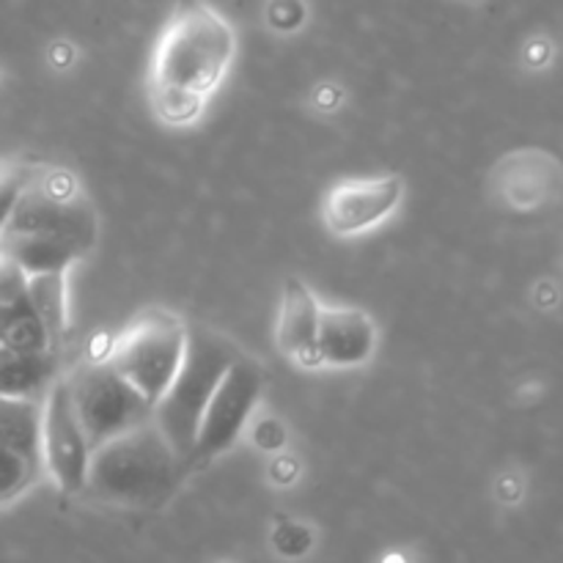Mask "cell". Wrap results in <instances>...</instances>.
<instances>
[{"label":"cell","mask_w":563,"mask_h":563,"mask_svg":"<svg viewBox=\"0 0 563 563\" xmlns=\"http://www.w3.org/2000/svg\"><path fill=\"white\" fill-rule=\"evenodd\" d=\"M42 473V401L0 396V506L27 493Z\"/></svg>","instance_id":"ba28073f"},{"label":"cell","mask_w":563,"mask_h":563,"mask_svg":"<svg viewBox=\"0 0 563 563\" xmlns=\"http://www.w3.org/2000/svg\"><path fill=\"white\" fill-rule=\"evenodd\" d=\"M401 192L399 176L341 181L324 198V223L339 236L363 234L396 212Z\"/></svg>","instance_id":"30bf717a"},{"label":"cell","mask_w":563,"mask_h":563,"mask_svg":"<svg viewBox=\"0 0 563 563\" xmlns=\"http://www.w3.org/2000/svg\"><path fill=\"white\" fill-rule=\"evenodd\" d=\"M27 181H31V176L22 168H11L0 174V234H3L5 225H9L11 212H14L16 201H20Z\"/></svg>","instance_id":"e0dca14e"},{"label":"cell","mask_w":563,"mask_h":563,"mask_svg":"<svg viewBox=\"0 0 563 563\" xmlns=\"http://www.w3.org/2000/svg\"><path fill=\"white\" fill-rule=\"evenodd\" d=\"M27 300L44 328L49 330L55 350L66 339L69 330V291H66V273H42L27 278Z\"/></svg>","instance_id":"9a60e30c"},{"label":"cell","mask_w":563,"mask_h":563,"mask_svg":"<svg viewBox=\"0 0 563 563\" xmlns=\"http://www.w3.org/2000/svg\"><path fill=\"white\" fill-rule=\"evenodd\" d=\"M0 253L20 264L27 275L69 273L71 264L86 256L75 242L42 231H3Z\"/></svg>","instance_id":"4fadbf2b"},{"label":"cell","mask_w":563,"mask_h":563,"mask_svg":"<svg viewBox=\"0 0 563 563\" xmlns=\"http://www.w3.org/2000/svg\"><path fill=\"white\" fill-rule=\"evenodd\" d=\"M5 231H42V234L64 236L88 253L97 240V218L80 196L36 190L27 181Z\"/></svg>","instance_id":"9c48e42d"},{"label":"cell","mask_w":563,"mask_h":563,"mask_svg":"<svg viewBox=\"0 0 563 563\" xmlns=\"http://www.w3.org/2000/svg\"><path fill=\"white\" fill-rule=\"evenodd\" d=\"M236 36L229 22L201 0L176 5L154 55V88L207 97L220 86L234 58Z\"/></svg>","instance_id":"7a4b0ae2"},{"label":"cell","mask_w":563,"mask_h":563,"mask_svg":"<svg viewBox=\"0 0 563 563\" xmlns=\"http://www.w3.org/2000/svg\"><path fill=\"white\" fill-rule=\"evenodd\" d=\"M66 383L77 418L93 449L154 416L152 401L135 385L126 383L108 361L82 363L66 374Z\"/></svg>","instance_id":"5b68a950"},{"label":"cell","mask_w":563,"mask_h":563,"mask_svg":"<svg viewBox=\"0 0 563 563\" xmlns=\"http://www.w3.org/2000/svg\"><path fill=\"white\" fill-rule=\"evenodd\" d=\"M264 374L258 363L247 355H236L220 377L201 421H198L192 465H207L231 449L245 432L258 399H262Z\"/></svg>","instance_id":"8992f818"},{"label":"cell","mask_w":563,"mask_h":563,"mask_svg":"<svg viewBox=\"0 0 563 563\" xmlns=\"http://www.w3.org/2000/svg\"><path fill=\"white\" fill-rule=\"evenodd\" d=\"M275 548L284 555H302L311 548V533L297 522H280V528L275 531Z\"/></svg>","instance_id":"ac0fdd59"},{"label":"cell","mask_w":563,"mask_h":563,"mask_svg":"<svg viewBox=\"0 0 563 563\" xmlns=\"http://www.w3.org/2000/svg\"><path fill=\"white\" fill-rule=\"evenodd\" d=\"M91 440L77 418L69 396V383L58 377L42 399V460L44 473L64 493L77 495L86 487Z\"/></svg>","instance_id":"52a82bcc"},{"label":"cell","mask_w":563,"mask_h":563,"mask_svg":"<svg viewBox=\"0 0 563 563\" xmlns=\"http://www.w3.org/2000/svg\"><path fill=\"white\" fill-rule=\"evenodd\" d=\"M58 379L55 352H25L0 344V396L42 401Z\"/></svg>","instance_id":"5bb4252c"},{"label":"cell","mask_w":563,"mask_h":563,"mask_svg":"<svg viewBox=\"0 0 563 563\" xmlns=\"http://www.w3.org/2000/svg\"><path fill=\"white\" fill-rule=\"evenodd\" d=\"M154 99H157V110L165 121L170 124H190L201 110V99L198 93L179 91V88H154Z\"/></svg>","instance_id":"2e32d148"},{"label":"cell","mask_w":563,"mask_h":563,"mask_svg":"<svg viewBox=\"0 0 563 563\" xmlns=\"http://www.w3.org/2000/svg\"><path fill=\"white\" fill-rule=\"evenodd\" d=\"M190 467L152 416L91 451L82 493L102 504L154 509L174 498Z\"/></svg>","instance_id":"6da1fadb"},{"label":"cell","mask_w":563,"mask_h":563,"mask_svg":"<svg viewBox=\"0 0 563 563\" xmlns=\"http://www.w3.org/2000/svg\"><path fill=\"white\" fill-rule=\"evenodd\" d=\"M319 302L302 280L284 286L278 317V350L300 368H319Z\"/></svg>","instance_id":"7c38bea8"},{"label":"cell","mask_w":563,"mask_h":563,"mask_svg":"<svg viewBox=\"0 0 563 563\" xmlns=\"http://www.w3.org/2000/svg\"><path fill=\"white\" fill-rule=\"evenodd\" d=\"M377 330L357 308H319V366L357 368L374 355Z\"/></svg>","instance_id":"8fae6325"},{"label":"cell","mask_w":563,"mask_h":563,"mask_svg":"<svg viewBox=\"0 0 563 563\" xmlns=\"http://www.w3.org/2000/svg\"><path fill=\"white\" fill-rule=\"evenodd\" d=\"M240 355L231 341L209 328H187V346L174 379L154 405V421L176 451L192 465L198 421L231 361Z\"/></svg>","instance_id":"3957f363"},{"label":"cell","mask_w":563,"mask_h":563,"mask_svg":"<svg viewBox=\"0 0 563 563\" xmlns=\"http://www.w3.org/2000/svg\"><path fill=\"white\" fill-rule=\"evenodd\" d=\"M185 346L187 324L170 313L152 311L135 319L115 339L108 363L152 405H157L185 357Z\"/></svg>","instance_id":"277c9868"}]
</instances>
